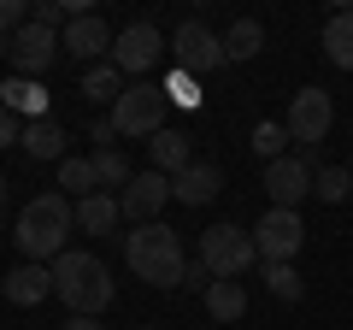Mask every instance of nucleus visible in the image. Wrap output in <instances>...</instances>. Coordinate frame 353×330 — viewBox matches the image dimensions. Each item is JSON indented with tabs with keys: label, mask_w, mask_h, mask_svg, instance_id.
<instances>
[{
	"label": "nucleus",
	"mask_w": 353,
	"mask_h": 330,
	"mask_svg": "<svg viewBox=\"0 0 353 330\" xmlns=\"http://www.w3.org/2000/svg\"><path fill=\"white\" fill-rule=\"evenodd\" d=\"M248 148L259 153L265 165L283 159V153H289V124H283V118H265V124H253V142H248Z\"/></svg>",
	"instance_id": "25"
},
{
	"label": "nucleus",
	"mask_w": 353,
	"mask_h": 330,
	"mask_svg": "<svg viewBox=\"0 0 353 330\" xmlns=\"http://www.w3.org/2000/svg\"><path fill=\"white\" fill-rule=\"evenodd\" d=\"M265 289L277 295V301H301L306 283H301V271H294V266H265Z\"/></svg>",
	"instance_id": "28"
},
{
	"label": "nucleus",
	"mask_w": 353,
	"mask_h": 330,
	"mask_svg": "<svg viewBox=\"0 0 353 330\" xmlns=\"http://www.w3.org/2000/svg\"><path fill=\"white\" fill-rule=\"evenodd\" d=\"M6 53H12V77H41L65 48H59V30H48V24H36V18H30V24L6 41Z\"/></svg>",
	"instance_id": "11"
},
{
	"label": "nucleus",
	"mask_w": 353,
	"mask_h": 330,
	"mask_svg": "<svg viewBox=\"0 0 353 330\" xmlns=\"http://www.w3.org/2000/svg\"><path fill=\"white\" fill-rule=\"evenodd\" d=\"M83 95H88V101H112L118 106V95H124V71H118L112 59L88 65V71H83Z\"/></svg>",
	"instance_id": "23"
},
{
	"label": "nucleus",
	"mask_w": 353,
	"mask_h": 330,
	"mask_svg": "<svg viewBox=\"0 0 353 330\" xmlns=\"http://www.w3.org/2000/svg\"><path fill=\"white\" fill-rule=\"evenodd\" d=\"M136 330H159V324H136Z\"/></svg>",
	"instance_id": "35"
},
{
	"label": "nucleus",
	"mask_w": 353,
	"mask_h": 330,
	"mask_svg": "<svg viewBox=\"0 0 353 330\" xmlns=\"http://www.w3.org/2000/svg\"><path fill=\"white\" fill-rule=\"evenodd\" d=\"M18 148H24L30 159H65V124L59 118H30L24 136H18Z\"/></svg>",
	"instance_id": "18"
},
{
	"label": "nucleus",
	"mask_w": 353,
	"mask_h": 330,
	"mask_svg": "<svg viewBox=\"0 0 353 330\" xmlns=\"http://www.w3.org/2000/svg\"><path fill=\"white\" fill-rule=\"evenodd\" d=\"M124 260L141 283L153 289H176V283L189 278V260H183V236L171 224H136L124 236Z\"/></svg>",
	"instance_id": "3"
},
{
	"label": "nucleus",
	"mask_w": 353,
	"mask_h": 330,
	"mask_svg": "<svg viewBox=\"0 0 353 330\" xmlns=\"http://www.w3.org/2000/svg\"><path fill=\"white\" fill-rule=\"evenodd\" d=\"M171 201V177H165V171H136V177H130V189L118 195V206H124V218L130 224H159V206Z\"/></svg>",
	"instance_id": "12"
},
{
	"label": "nucleus",
	"mask_w": 353,
	"mask_h": 330,
	"mask_svg": "<svg viewBox=\"0 0 353 330\" xmlns=\"http://www.w3.org/2000/svg\"><path fill=\"white\" fill-rule=\"evenodd\" d=\"M148 153H153V171H165V177H176V171L194 165V148H189L183 130H159V136L148 142Z\"/></svg>",
	"instance_id": "19"
},
{
	"label": "nucleus",
	"mask_w": 353,
	"mask_h": 330,
	"mask_svg": "<svg viewBox=\"0 0 353 330\" xmlns=\"http://www.w3.org/2000/svg\"><path fill=\"white\" fill-rule=\"evenodd\" d=\"M59 195H101V177H94V159H59Z\"/></svg>",
	"instance_id": "24"
},
{
	"label": "nucleus",
	"mask_w": 353,
	"mask_h": 330,
	"mask_svg": "<svg viewBox=\"0 0 353 330\" xmlns=\"http://www.w3.org/2000/svg\"><path fill=\"white\" fill-rule=\"evenodd\" d=\"M0 206H6V177H0Z\"/></svg>",
	"instance_id": "34"
},
{
	"label": "nucleus",
	"mask_w": 353,
	"mask_h": 330,
	"mask_svg": "<svg viewBox=\"0 0 353 330\" xmlns=\"http://www.w3.org/2000/svg\"><path fill=\"white\" fill-rule=\"evenodd\" d=\"M112 41H118V30H106V18L101 12H83V18H71L65 24V36H59V48L71 53V59H112Z\"/></svg>",
	"instance_id": "13"
},
{
	"label": "nucleus",
	"mask_w": 353,
	"mask_h": 330,
	"mask_svg": "<svg viewBox=\"0 0 353 330\" xmlns=\"http://www.w3.org/2000/svg\"><path fill=\"white\" fill-rule=\"evenodd\" d=\"M71 230H77V201L59 195V189H41V195L24 201L12 236H18V248H24L30 266H48V260L65 254V236H71Z\"/></svg>",
	"instance_id": "1"
},
{
	"label": "nucleus",
	"mask_w": 353,
	"mask_h": 330,
	"mask_svg": "<svg viewBox=\"0 0 353 330\" xmlns=\"http://www.w3.org/2000/svg\"><path fill=\"white\" fill-rule=\"evenodd\" d=\"M0 106H6V113H18L24 124H30V118H53L48 89H41L36 77H6V83H0Z\"/></svg>",
	"instance_id": "15"
},
{
	"label": "nucleus",
	"mask_w": 353,
	"mask_h": 330,
	"mask_svg": "<svg viewBox=\"0 0 353 330\" xmlns=\"http://www.w3.org/2000/svg\"><path fill=\"white\" fill-rule=\"evenodd\" d=\"M324 59L341 65V71H353V6H341V12L324 18Z\"/></svg>",
	"instance_id": "20"
},
{
	"label": "nucleus",
	"mask_w": 353,
	"mask_h": 330,
	"mask_svg": "<svg viewBox=\"0 0 353 330\" xmlns=\"http://www.w3.org/2000/svg\"><path fill=\"white\" fill-rule=\"evenodd\" d=\"M312 183H318V165L306 159V153H283V159L265 165V195H271V206L301 213V201L312 195Z\"/></svg>",
	"instance_id": "8"
},
{
	"label": "nucleus",
	"mask_w": 353,
	"mask_h": 330,
	"mask_svg": "<svg viewBox=\"0 0 353 330\" xmlns=\"http://www.w3.org/2000/svg\"><path fill=\"white\" fill-rule=\"evenodd\" d=\"M171 48V41L159 36V24H148V18H136V24H124L118 30V41H112V65L124 77H148L153 65H159V53Z\"/></svg>",
	"instance_id": "10"
},
{
	"label": "nucleus",
	"mask_w": 353,
	"mask_h": 330,
	"mask_svg": "<svg viewBox=\"0 0 353 330\" xmlns=\"http://www.w3.org/2000/svg\"><path fill=\"white\" fill-rule=\"evenodd\" d=\"M18 136H24V118H18V113H6V106H0V148H12Z\"/></svg>",
	"instance_id": "31"
},
{
	"label": "nucleus",
	"mask_w": 353,
	"mask_h": 330,
	"mask_svg": "<svg viewBox=\"0 0 353 330\" xmlns=\"http://www.w3.org/2000/svg\"><path fill=\"white\" fill-rule=\"evenodd\" d=\"M88 142H94V148H112V142H118L112 118H94V130H88Z\"/></svg>",
	"instance_id": "32"
},
{
	"label": "nucleus",
	"mask_w": 353,
	"mask_h": 330,
	"mask_svg": "<svg viewBox=\"0 0 353 330\" xmlns=\"http://www.w3.org/2000/svg\"><path fill=\"white\" fill-rule=\"evenodd\" d=\"M347 171H353V159H347Z\"/></svg>",
	"instance_id": "36"
},
{
	"label": "nucleus",
	"mask_w": 353,
	"mask_h": 330,
	"mask_svg": "<svg viewBox=\"0 0 353 330\" xmlns=\"http://www.w3.org/2000/svg\"><path fill=\"white\" fill-rule=\"evenodd\" d=\"M253 260H259V248H253V236H248L241 224H212V230H201V266L212 271V283L248 278Z\"/></svg>",
	"instance_id": "5"
},
{
	"label": "nucleus",
	"mask_w": 353,
	"mask_h": 330,
	"mask_svg": "<svg viewBox=\"0 0 353 330\" xmlns=\"http://www.w3.org/2000/svg\"><path fill=\"white\" fill-rule=\"evenodd\" d=\"M165 113H171V95H165V83H153V77H148V83H130L106 118H112L118 136H148L153 142L165 130Z\"/></svg>",
	"instance_id": "4"
},
{
	"label": "nucleus",
	"mask_w": 353,
	"mask_h": 330,
	"mask_svg": "<svg viewBox=\"0 0 353 330\" xmlns=\"http://www.w3.org/2000/svg\"><path fill=\"white\" fill-rule=\"evenodd\" d=\"M88 159H94V177H101V189H130V177H136V171H130V159H124L118 148H94Z\"/></svg>",
	"instance_id": "26"
},
{
	"label": "nucleus",
	"mask_w": 353,
	"mask_h": 330,
	"mask_svg": "<svg viewBox=\"0 0 353 330\" xmlns=\"http://www.w3.org/2000/svg\"><path fill=\"white\" fill-rule=\"evenodd\" d=\"M218 195H224V171H218L212 159H194L189 171L171 177V201H183V206H206V201H218Z\"/></svg>",
	"instance_id": "14"
},
{
	"label": "nucleus",
	"mask_w": 353,
	"mask_h": 330,
	"mask_svg": "<svg viewBox=\"0 0 353 330\" xmlns=\"http://www.w3.org/2000/svg\"><path fill=\"white\" fill-rule=\"evenodd\" d=\"M289 142H301V148H318V142L330 136V124H336V106H330V95L318 89V83H306V89H294L289 101Z\"/></svg>",
	"instance_id": "9"
},
{
	"label": "nucleus",
	"mask_w": 353,
	"mask_h": 330,
	"mask_svg": "<svg viewBox=\"0 0 353 330\" xmlns=\"http://www.w3.org/2000/svg\"><path fill=\"white\" fill-rule=\"evenodd\" d=\"M59 330H106V324H101V318H65Z\"/></svg>",
	"instance_id": "33"
},
{
	"label": "nucleus",
	"mask_w": 353,
	"mask_h": 330,
	"mask_svg": "<svg viewBox=\"0 0 353 330\" xmlns=\"http://www.w3.org/2000/svg\"><path fill=\"white\" fill-rule=\"evenodd\" d=\"M118 218H124V206H118V195H83L77 201V230H88V236H112Z\"/></svg>",
	"instance_id": "17"
},
{
	"label": "nucleus",
	"mask_w": 353,
	"mask_h": 330,
	"mask_svg": "<svg viewBox=\"0 0 353 330\" xmlns=\"http://www.w3.org/2000/svg\"><path fill=\"white\" fill-rule=\"evenodd\" d=\"M171 59H176V71L194 77V83H201L206 71H218V65H230V59H224V36H218V30H206L201 18L176 24V36H171Z\"/></svg>",
	"instance_id": "6"
},
{
	"label": "nucleus",
	"mask_w": 353,
	"mask_h": 330,
	"mask_svg": "<svg viewBox=\"0 0 353 330\" xmlns=\"http://www.w3.org/2000/svg\"><path fill=\"white\" fill-rule=\"evenodd\" d=\"M30 18H36V24H48V30L71 24V12H65V0H36V6H30Z\"/></svg>",
	"instance_id": "30"
},
{
	"label": "nucleus",
	"mask_w": 353,
	"mask_h": 330,
	"mask_svg": "<svg viewBox=\"0 0 353 330\" xmlns=\"http://www.w3.org/2000/svg\"><path fill=\"white\" fill-rule=\"evenodd\" d=\"M53 295L71 307V318H101L106 307H112L118 283H112V271H106L101 254H88V248H65V254L53 260Z\"/></svg>",
	"instance_id": "2"
},
{
	"label": "nucleus",
	"mask_w": 353,
	"mask_h": 330,
	"mask_svg": "<svg viewBox=\"0 0 353 330\" xmlns=\"http://www.w3.org/2000/svg\"><path fill=\"white\" fill-rule=\"evenodd\" d=\"M301 242H306V224H301V213H289V206H271V213L253 224V248H259L265 266H294Z\"/></svg>",
	"instance_id": "7"
},
{
	"label": "nucleus",
	"mask_w": 353,
	"mask_h": 330,
	"mask_svg": "<svg viewBox=\"0 0 353 330\" xmlns=\"http://www.w3.org/2000/svg\"><path fill=\"white\" fill-rule=\"evenodd\" d=\"M206 313H212L218 324H236V318L248 313V289H241V283H212V289H206Z\"/></svg>",
	"instance_id": "22"
},
{
	"label": "nucleus",
	"mask_w": 353,
	"mask_h": 330,
	"mask_svg": "<svg viewBox=\"0 0 353 330\" xmlns=\"http://www.w3.org/2000/svg\"><path fill=\"white\" fill-rule=\"evenodd\" d=\"M259 48H265V24L259 18H236V24L224 30V59H253Z\"/></svg>",
	"instance_id": "21"
},
{
	"label": "nucleus",
	"mask_w": 353,
	"mask_h": 330,
	"mask_svg": "<svg viewBox=\"0 0 353 330\" xmlns=\"http://www.w3.org/2000/svg\"><path fill=\"white\" fill-rule=\"evenodd\" d=\"M165 95H171V106H183V113H201V83H194V77L171 71L165 77Z\"/></svg>",
	"instance_id": "29"
},
{
	"label": "nucleus",
	"mask_w": 353,
	"mask_h": 330,
	"mask_svg": "<svg viewBox=\"0 0 353 330\" xmlns=\"http://www.w3.org/2000/svg\"><path fill=\"white\" fill-rule=\"evenodd\" d=\"M48 295H53V266H30L24 260V266L6 271V301L12 307H41Z\"/></svg>",
	"instance_id": "16"
},
{
	"label": "nucleus",
	"mask_w": 353,
	"mask_h": 330,
	"mask_svg": "<svg viewBox=\"0 0 353 330\" xmlns=\"http://www.w3.org/2000/svg\"><path fill=\"white\" fill-rule=\"evenodd\" d=\"M312 195H318V201H330V206H341V201L353 195V171H347V165H318Z\"/></svg>",
	"instance_id": "27"
}]
</instances>
